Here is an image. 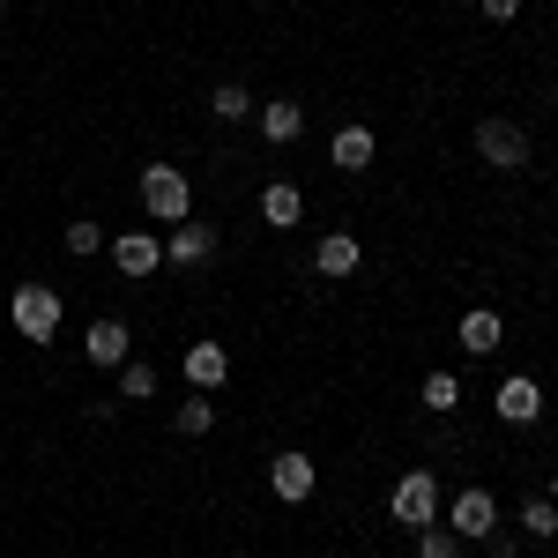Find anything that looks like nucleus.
<instances>
[{"label":"nucleus","mask_w":558,"mask_h":558,"mask_svg":"<svg viewBox=\"0 0 558 558\" xmlns=\"http://www.w3.org/2000/svg\"><path fill=\"white\" fill-rule=\"evenodd\" d=\"M454 402H462V380H454V373H425V410L432 417H447Z\"/></svg>","instance_id":"nucleus-18"},{"label":"nucleus","mask_w":558,"mask_h":558,"mask_svg":"<svg viewBox=\"0 0 558 558\" xmlns=\"http://www.w3.org/2000/svg\"><path fill=\"white\" fill-rule=\"evenodd\" d=\"M216 260V231L209 223H172V239H165V268H209Z\"/></svg>","instance_id":"nucleus-7"},{"label":"nucleus","mask_w":558,"mask_h":558,"mask_svg":"<svg viewBox=\"0 0 558 558\" xmlns=\"http://www.w3.org/2000/svg\"><path fill=\"white\" fill-rule=\"evenodd\" d=\"M299 128H305L299 97H268V105H260V134H268V142H299Z\"/></svg>","instance_id":"nucleus-14"},{"label":"nucleus","mask_w":558,"mask_h":558,"mask_svg":"<svg viewBox=\"0 0 558 558\" xmlns=\"http://www.w3.org/2000/svg\"><path fill=\"white\" fill-rule=\"evenodd\" d=\"M313 484H320V470H313V454H299V447L268 462V492H276L283 507H305V499H313Z\"/></svg>","instance_id":"nucleus-6"},{"label":"nucleus","mask_w":558,"mask_h":558,"mask_svg":"<svg viewBox=\"0 0 558 558\" xmlns=\"http://www.w3.org/2000/svg\"><path fill=\"white\" fill-rule=\"evenodd\" d=\"M112 260H120V276L142 283V276L165 268V239H149V231H120V239H112Z\"/></svg>","instance_id":"nucleus-10"},{"label":"nucleus","mask_w":558,"mask_h":558,"mask_svg":"<svg viewBox=\"0 0 558 558\" xmlns=\"http://www.w3.org/2000/svg\"><path fill=\"white\" fill-rule=\"evenodd\" d=\"M476 157L492 165V172H521L529 165V134L514 120H476Z\"/></svg>","instance_id":"nucleus-5"},{"label":"nucleus","mask_w":558,"mask_h":558,"mask_svg":"<svg viewBox=\"0 0 558 558\" xmlns=\"http://www.w3.org/2000/svg\"><path fill=\"white\" fill-rule=\"evenodd\" d=\"M454 336H462V350H476V357H484V350H499V336H507V328H499V313H492V305H470Z\"/></svg>","instance_id":"nucleus-15"},{"label":"nucleus","mask_w":558,"mask_h":558,"mask_svg":"<svg viewBox=\"0 0 558 558\" xmlns=\"http://www.w3.org/2000/svg\"><path fill=\"white\" fill-rule=\"evenodd\" d=\"M179 373H186V380H194L202 395H209V387H223V380H231V350H223V343H186Z\"/></svg>","instance_id":"nucleus-11"},{"label":"nucleus","mask_w":558,"mask_h":558,"mask_svg":"<svg viewBox=\"0 0 558 558\" xmlns=\"http://www.w3.org/2000/svg\"><path fill=\"white\" fill-rule=\"evenodd\" d=\"M305 216V194L291 186V179H276V186H260V223H276V231H291Z\"/></svg>","instance_id":"nucleus-12"},{"label":"nucleus","mask_w":558,"mask_h":558,"mask_svg":"<svg viewBox=\"0 0 558 558\" xmlns=\"http://www.w3.org/2000/svg\"><path fill=\"white\" fill-rule=\"evenodd\" d=\"M0 8H8V0H0Z\"/></svg>","instance_id":"nucleus-26"},{"label":"nucleus","mask_w":558,"mask_h":558,"mask_svg":"<svg viewBox=\"0 0 558 558\" xmlns=\"http://www.w3.org/2000/svg\"><path fill=\"white\" fill-rule=\"evenodd\" d=\"M313 268H320V276H336V283L357 276V239H350V231H328V239L313 246Z\"/></svg>","instance_id":"nucleus-13"},{"label":"nucleus","mask_w":558,"mask_h":558,"mask_svg":"<svg viewBox=\"0 0 558 558\" xmlns=\"http://www.w3.org/2000/svg\"><path fill=\"white\" fill-rule=\"evenodd\" d=\"M128 350H134L128 320H89V336H83V357H89V365H105V373H120V365H128Z\"/></svg>","instance_id":"nucleus-8"},{"label":"nucleus","mask_w":558,"mask_h":558,"mask_svg":"<svg viewBox=\"0 0 558 558\" xmlns=\"http://www.w3.org/2000/svg\"><path fill=\"white\" fill-rule=\"evenodd\" d=\"M209 425H216V402H202V395H194V402H179V439H202Z\"/></svg>","instance_id":"nucleus-22"},{"label":"nucleus","mask_w":558,"mask_h":558,"mask_svg":"<svg viewBox=\"0 0 558 558\" xmlns=\"http://www.w3.org/2000/svg\"><path fill=\"white\" fill-rule=\"evenodd\" d=\"M209 112H216V120H246V112H254V97H246V83H223V89L209 97Z\"/></svg>","instance_id":"nucleus-21"},{"label":"nucleus","mask_w":558,"mask_h":558,"mask_svg":"<svg viewBox=\"0 0 558 558\" xmlns=\"http://www.w3.org/2000/svg\"><path fill=\"white\" fill-rule=\"evenodd\" d=\"M328 157H336L343 172H365V165H373V128H336Z\"/></svg>","instance_id":"nucleus-16"},{"label":"nucleus","mask_w":558,"mask_h":558,"mask_svg":"<svg viewBox=\"0 0 558 558\" xmlns=\"http://www.w3.org/2000/svg\"><path fill=\"white\" fill-rule=\"evenodd\" d=\"M514 521L529 529V536H536V544H551V536H558V499H536V492H529Z\"/></svg>","instance_id":"nucleus-17"},{"label":"nucleus","mask_w":558,"mask_h":558,"mask_svg":"<svg viewBox=\"0 0 558 558\" xmlns=\"http://www.w3.org/2000/svg\"><path fill=\"white\" fill-rule=\"evenodd\" d=\"M387 514L402 521V529H432V521H439V476H432V470H410L395 492H387Z\"/></svg>","instance_id":"nucleus-3"},{"label":"nucleus","mask_w":558,"mask_h":558,"mask_svg":"<svg viewBox=\"0 0 558 558\" xmlns=\"http://www.w3.org/2000/svg\"><path fill=\"white\" fill-rule=\"evenodd\" d=\"M417 558H462V536L432 521V529H417Z\"/></svg>","instance_id":"nucleus-20"},{"label":"nucleus","mask_w":558,"mask_h":558,"mask_svg":"<svg viewBox=\"0 0 558 558\" xmlns=\"http://www.w3.org/2000/svg\"><path fill=\"white\" fill-rule=\"evenodd\" d=\"M8 320H15L23 343H52V336H60V291H52V283H23V291L8 299Z\"/></svg>","instance_id":"nucleus-2"},{"label":"nucleus","mask_w":558,"mask_h":558,"mask_svg":"<svg viewBox=\"0 0 558 558\" xmlns=\"http://www.w3.org/2000/svg\"><path fill=\"white\" fill-rule=\"evenodd\" d=\"M476 8H484V23H514L521 15V0H476Z\"/></svg>","instance_id":"nucleus-24"},{"label":"nucleus","mask_w":558,"mask_h":558,"mask_svg":"<svg viewBox=\"0 0 558 558\" xmlns=\"http://www.w3.org/2000/svg\"><path fill=\"white\" fill-rule=\"evenodd\" d=\"M142 209L157 223H186L194 216V179L179 165H142Z\"/></svg>","instance_id":"nucleus-1"},{"label":"nucleus","mask_w":558,"mask_h":558,"mask_svg":"<svg viewBox=\"0 0 558 558\" xmlns=\"http://www.w3.org/2000/svg\"><path fill=\"white\" fill-rule=\"evenodd\" d=\"M447 529H454V536H470V544H492V536H499V499H492L484 484L454 492V507H447Z\"/></svg>","instance_id":"nucleus-4"},{"label":"nucleus","mask_w":558,"mask_h":558,"mask_svg":"<svg viewBox=\"0 0 558 558\" xmlns=\"http://www.w3.org/2000/svg\"><path fill=\"white\" fill-rule=\"evenodd\" d=\"M120 395H128V402H149V395H157V365L128 357V365H120Z\"/></svg>","instance_id":"nucleus-19"},{"label":"nucleus","mask_w":558,"mask_h":558,"mask_svg":"<svg viewBox=\"0 0 558 558\" xmlns=\"http://www.w3.org/2000/svg\"><path fill=\"white\" fill-rule=\"evenodd\" d=\"M492 410H499L507 425H536V417H544V387L529 380V373H514V380H499V395H492Z\"/></svg>","instance_id":"nucleus-9"},{"label":"nucleus","mask_w":558,"mask_h":558,"mask_svg":"<svg viewBox=\"0 0 558 558\" xmlns=\"http://www.w3.org/2000/svg\"><path fill=\"white\" fill-rule=\"evenodd\" d=\"M60 239H68V254H75V260L105 254V231H97V223H89V216H83V223H68V231H60Z\"/></svg>","instance_id":"nucleus-23"},{"label":"nucleus","mask_w":558,"mask_h":558,"mask_svg":"<svg viewBox=\"0 0 558 558\" xmlns=\"http://www.w3.org/2000/svg\"><path fill=\"white\" fill-rule=\"evenodd\" d=\"M551 499H558V476H551Z\"/></svg>","instance_id":"nucleus-25"}]
</instances>
